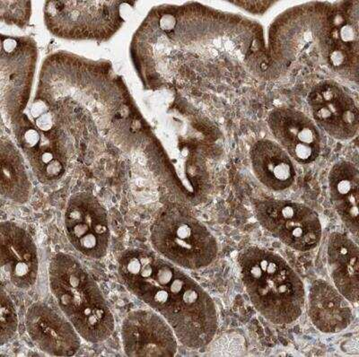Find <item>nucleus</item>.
<instances>
[{"instance_id":"f257e3e1","label":"nucleus","mask_w":359,"mask_h":357,"mask_svg":"<svg viewBox=\"0 0 359 357\" xmlns=\"http://www.w3.org/2000/svg\"><path fill=\"white\" fill-rule=\"evenodd\" d=\"M125 288L156 311L174 330L179 342L191 349L207 346L216 336V304L184 269L156 253L130 249L118 262Z\"/></svg>"},{"instance_id":"f03ea898","label":"nucleus","mask_w":359,"mask_h":357,"mask_svg":"<svg viewBox=\"0 0 359 357\" xmlns=\"http://www.w3.org/2000/svg\"><path fill=\"white\" fill-rule=\"evenodd\" d=\"M238 263L247 295L265 319L278 325L299 319L306 304V289L280 254L249 247L239 254Z\"/></svg>"},{"instance_id":"7ed1b4c3","label":"nucleus","mask_w":359,"mask_h":357,"mask_svg":"<svg viewBox=\"0 0 359 357\" xmlns=\"http://www.w3.org/2000/svg\"><path fill=\"white\" fill-rule=\"evenodd\" d=\"M48 274L57 307L80 337L92 344L107 340L115 328L114 314L84 266L75 257L59 252L51 259Z\"/></svg>"},{"instance_id":"20e7f679","label":"nucleus","mask_w":359,"mask_h":357,"mask_svg":"<svg viewBox=\"0 0 359 357\" xmlns=\"http://www.w3.org/2000/svg\"><path fill=\"white\" fill-rule=\"evenodd\" d=\"M150 241L158 255L184 269L206 268L219 253L213 234L180 206H170L158 215L150 229Z\"/></svg>"},{"instance_id":"39448f33","label":"nucleus","mask_w":359,"mask_h":357,"mask_svg":"<svg viewBox=\"0 0 359 357\" xmlns=\"http://www.w3.org/2000/svg\"><path fill=\"white\" fill-rule=\"evenodd\" d=\"M124 2L49 1L44 8L48 29L70 40L107 41L123 25Z\"/></svg>"},{"instance_id":"423d86ee","label":"nucleus","mask_w":359,"mask_h":357,"mask_svg":"<svg viewBox=\"0 0 359 357\" xmlns=\"http://www.w3.org/2000/svg\"><path fill=\"white\" fill-rule=\"evenodd\" d=\"M259 224L285 245L309 252L322 239V224L313 209L297 202L262 201L255 207Z\"/></svg>"},{"instance_id":"0eeeda50","label":"nucleus","mask_w":359,"mask_h":357,"mask_svg":"<svg viewBox=\"0 0 359 357\" xmlns=\"http://www.w3.org/2000/svg\"><path fill=\"white\" fill-rule=\"evenodd\" d=\"M64 228L72 245L91 260L104 259L111 242L107 209L90 193L70 198L64 213Z\"/></svg>"},{"instance_id":"6e6552de","label":"nucleus","mask_w":359,"mask_h":357,"mask_svg":"<svg viewBox=\"0 0 359 357\" xmlns=\"http://www.w3.org/2000/svg\"><path fill=\"white\" fill-rule=\"evenodd\" d=\"M307 102L314 123L330 136L348 140L358 133V105L338 83L325 80L317 83L311 90Z\"/></svg>"},{"instance_id":"1a4fd4ad","label":"nucleus","mask_w":359,"mask_h":357,"mask_svg":"<svg viewBox=\"0 0 359 357\" xmlns=\"http://www.w3.org/2000/svg\"><path fill=\"white\" fill-rule=\"evenodd\" d=\"M121 341L128 356H175L179 342L170 325L152 309L133 311L125 317Z\"/></svg>"},{"instance_id":"9d476101","label":"nucleus","mask_w":359,"mask_h":357,"mask_svg":"<svg viewBox=\"0 0 359 357\" xmlns=\"http://www.w3.org/2000/svg\"><path fill=\"white\" fill-rule=\"evenodd\" d=\"M2 281L15 288L28 290L39 275L36 244L28 231L15 222H2L0 227Z\"/></svg>"},{"instance_id":"9b49d317","label":"nucleus","mask_w":359,"mask_h":357,"mask_svg":"<svg viewBox=\"0 0 359 357\" xmlns=\"http://www.w3.org/2000/svg\"><path fill=\"white\" fill-rule=\"evenodd\" d=\"M25 330L34 345L51 356H75L81 346L82 337L65 315L43 302L28 308Z\"/></svg>"},{"instance_id":"f8f14e48","label":"nucleus","mask_w":359,"mask_h":357,"mask_svg":"<svg viewBox=\"0 0 359 357\" xmlns=\"http://www.w3.org/2000/svg\"><path fill=\"white\" fill-rule=\"evenodd\" d=\"M268 124L277 143L291 159L302 165L318 159L322 137L309 116L292 108H276L269 115Z\"/></svg>"},{"instance_id":"ddd939ff","label":"nucleus","mask_w":359,"mask_h":357,"mask_svg":"<svg viewBox=\"0 0 359 357\" xmlns=\"http://www.w3.org/2000/svg\"><path fill=\"white\" fill-rule=\"evenodd\" d=\"M309 314L314 327L328 334L341 332L354 319L351 302L323 281H314L311 286Z\"/></svg>"},{"instance_id":"4468645a","label":"nucleus","mask_w":359,"mask_h":357,"mask_svg":"<svg viewBox=\"0 0 359 357\" xmlns=\"http://www.w3.org/2000/svg\"><path fill=\"white\" fill-rule=\"evenodd\" d=\"M25 43V39L2 36V94L8 99L18 97L22 110L30 94L35 61L34 57L28 59L32 51L25 54L27 50H22Z\"/></svg>"},{"instance_id":"2eb2a0df","label":"nucleus","mask_w":359,"mask_h":357,"mask_svg":"<svg viewBox=\"0 0 359 357\" xmlns=\"http://www.w3.org/2000/svg\"><path fill=\"white\" fill-rule=\"evenodd\" d=\"M327 259L333 284L351 302L357 304L359 292L358 244L342 233H332L327 245Z\"/></svg>"},{"instance_id":"dca6fc26","label":"nucleus","mask_w":359,"mask_h":357,"mask_svg":"<svg viewBox=\"0 0 359 357\" xmlns=\"http://www.w3.org/2000/svg\"><path fill=\"white\" fill-rule=\"evenodd\" d=\"M250 157L256 178L268 189L282 191L293 184L296 179L293 161L275 141H257L252 147Z\"/></svg>"},{"instance_id":"f3484780","label":"nucleus","mask_w":359,"mask_h":357,"mask_svg":"<svg viewBox=\"0 0 359 357\" xmlns=\"http://www.w3.org/2000/svg\"><path fill=\"white\" fill-rule=\"evenodd\" d=\"M330 197L336 213L352 234H358L359 173L347 161L335 163L328 177Z\"/></svg>"},{"instance_id":"a211bd4d","label":"nucleus","mask_w":359,"mask_h":357,"mask_svg":"<svg viewBox=\"0 0 359 357\" xmlns=\"http://www.w3.org/2000/svg\"><path fill=\"white\" fill-rule=\"evenodd\" d=\"M329 58L336 67H342L358 58V15L355 18L341 11L335 13L331 20Z\"/></svg>"},{"instance_id":"6ab92c4d","label":"nucleus","mask_w":359,"mask_h":357,"mask_svg":"<svg viewBox=\"0 0 359 357\" xmlns=\"http://www.w3.org/2000/svg\"><path fill=\"white\" fill-rule=\"evenodd\" d=\"M1 173L3 197L19 204L27 202L31 195V182L24 161L18 150L9 143H2Z\"/></svg>"},{"instance_id":"aec40b11","label":"nucleus","mask_w":359,"mask_h":357,"mask_svg":"<svg viewBox=\"0 0 359 357\" xmlns=\"http://www.w3.org/2000/svg\"><path fill=\"white\" fill-rule=\"evenodd\" d=\"M0 343L6 345L14 339L18 329V316L17 309L11 295L5 290L4 285L1 286V308H0Z\"/></svg>"},{"instance_id":"412c9836","label":"nucleus","mask_w":359,"mask_h":357,"mask_svg":"<svg viewBox=\"0 0 359 357\" xmlns=\"http://www.w3.org/2000/svg\"><path fill=\"white\" fill-rule=\"evenodd\" d=\"M1 19L8 25L24 27L28 24L31 17V2L2 1Z\"/></svg>"},{"instance_id":"4be33fe9","label":"nucleus","mask_w":359,"mask_h":357,"mask_svg":"<svg viewBox=\"0 0 359 357\" xmlns=\"http://www.w3.org/2000/svg\"><path fill=\"white\" fill-rule=\"evenodd\" d=\"M34 120L35 127L43 133H48L55 127V121H54L53 114H51L50 111L40 116V117L34 119Z\"/></svg>"}]
</instances>
